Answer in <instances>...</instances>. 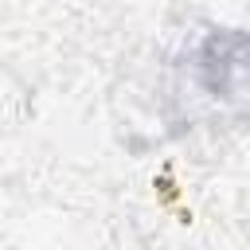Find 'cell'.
I'll return each instance as SVG.
<instances>
[{"mask_svg": "<svg viewBox=\"0 0 250 250\" xmlns=\"http://www.w3.org/2000/svg\"><path fill=\"white\" fill-rule=\"evenodd\" d=\"M172 94L188 98V117L250 121V27H203L172 62Z\"/></svg>", "mask_w": 250, "mask_h": 250, "instance_id": "obj_1", "label": "cell"}]
</instances>
